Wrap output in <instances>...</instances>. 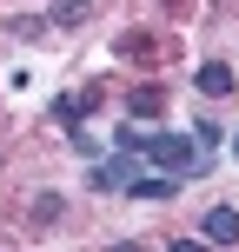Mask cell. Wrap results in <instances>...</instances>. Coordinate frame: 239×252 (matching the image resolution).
<instances>
[{"label": "cell", "mask_w": 239, "mask_h": 252, "mask_svg": "<svg viewBox=\"0 0 239 252\" xmlns=\"http://www.w3.org/2000/svg\"><path fill=\"white\" fill-rule=\"evenodd\" d=\"M139 153H146L153 166H166V173H179V179L206 173V159L193 153V139H179V133H139Z\"/></svg>", "instance_id": "cell-1"}, {"label": "cell", "mask_w": 239, "mask_h": 252, "mask_svg": "<svg viewBox=\"0 0 239 252\" xmlns=\"http://www.w3.org/2000/svg\"><path fill=\"white\" fill-rule=\"evenodd\" d=\"M100 100H106L100 87H87V93H60V100H53V126H67V133H80V120H87V113H93Z\"/></svg>", "instance_id": "cell-2"}, {"label": "cell", "mask_w": 239, "mask_h": 252, "mask_svg": "<svg viewBox=\"0 0 239 252\" xmlns=\"http://www.w3.org/2000/svg\"><path fill=\"white\" fill-rule=\"evenodd\" d=\"M206 246H239V206H213V213L200 219Z\"/></svg>", "instance_id": "cell-3"}, {"label": "cell", "mask_w": 239, "mask_h": 252, "mask_svg": "<svg viewBox=\"0 0 239 252\" xmlns=\"http://www.w3.org/2000/svg\"><path fill=\"white\" fill-rule=\"evenodd\" d=\"M133 159H126V153H120V159H100V166H93V173H87V186H100V192H120V186H133Z\"/></svg>", "instance_id": "cell-4"}, {"label": "cell", "mask_w": 239, "mask_h": 252, "mask_svg": "<svg viewBox=\"0 0 239 252\" xmlns=\"http://www.w3.org/2000/svg\"><path fill=\"white\" fill-rule=\"evenodd\" d=\"M126 113H133V120H160L166 113V87H160V80L133 87V93H126Z\"/></svg>", "instance_id": "cell-5"}, {"label": "cell", "mask_w": 239, "mask_h": 252, "mask_svg": "<svg viewBox=\"0 0 239 252\" xmlns=\"http://www.w3.org/2000/svg\"><path fill=\"white\" fill-rule=\"evenodd\" d=\"M193 80H200V93H213V100H226V93H233V66H226V60H206Z\"/></svg>", "instance_id": "cell-6"}, {"label": "cell", "mask_w": 239, "mask_h": 252, "mask_svg": "<svg viewBox=\"0 0 239 252\" xmlns=\"http://www.w3.org/2000/svg\"><path fill=\"white\" fill-rule=\"evenodd\" d=\"M113 53H120V60H160L166 47H160L153 33H120V47H113Z\"/></svg>", "instance_id": "cell-7"}, {"label": "cell", "mask_w": 239, "mask_h": 252, "mask_svg": "<svg viewBox=\"0 0 239 252\" xmlns=\"http://www.w3.org/2000/svg\"><path fill=\"white\" fill-rule=\"evenodd\" d=\"M179 186H186V179H133L126 192H133V199H173Z\"/></svg>", "instance_id": "cell-8"}, {"label": "cell", "mask_w": 239, "mask_h": 252, "mask_svg": "<svg viewBox=\"0 0 239 252\" xmlns=\"http://www.w3.org/2000/svg\"><path fill=\"white\" fill-rule=\"evenodd\" d=\"M87 13H93V0H53V20L73 33V27H87Z\"/></svg>", "instance_id": "cell-9"}, {"label": "cell", "mask_w": 239, "mask_h": 252, "mask_svg": "<svg viewBox=\"0 0 239 252\" xmlns=\"http://www.w3.org/2000/svg\"><path fill=\"white\" fill-rule=\"evenodd\" d=\"M53 219H60V199H53V192H40V199H34V226H53Z\"/></svg>", "instance_id": "cell-10"}, {"label": "cell", "mask_w": 239, "mask_h": 252, "mask_svg": "<svg viewBox=\"0 0 239 252\" xmlns=\"http://www.w3.org/2000/svg\"><path fill=\"white\" fill-rule=\"evenodd\" d=\"M166 252H213V246H206V239H173Z\"/></svg>", "instance_id": "cell-11"}, {"label": "cell", "mask_w": 239, "mask_h": 252, "mask_svg": "<svg viewBox=\"0 0 239 252\" xmlns=\"http://www.w3.org/2000/svg\"><path fill=\"white\" fill-rule=\"evenodd\" d=\"M160 7H166V13H179V7H186V0H160Z\"/></svg>", "instance_id": "cell-12"}, {"label": "cell", "mask_w": 239, "mask_h": 252, "mask_svg": "<svg viewBox=\"0 0 239 252\" xmlns=\"http://www.w3.org/2000/svg\"><path fill=\"white\" fill-rule=\"evenodd\" d=\"M113 252H146V246H133V239H126V246H113Z\"/></svg>", "instance_id": "cell-13"}, {"label": "cell", "mask_w": 239, "mask_h": 252, "mask_svg": "<svg viewBox=\"0 0 239 252\" xmlns=\"http://www.w3.org/2000/svg\"><path fill=\"white\" fill-rule=\"evenodd\" d=\"M233 159H239V139H233Z\"/></svg>", "instance_id": "cell-14"}]
</instances>
